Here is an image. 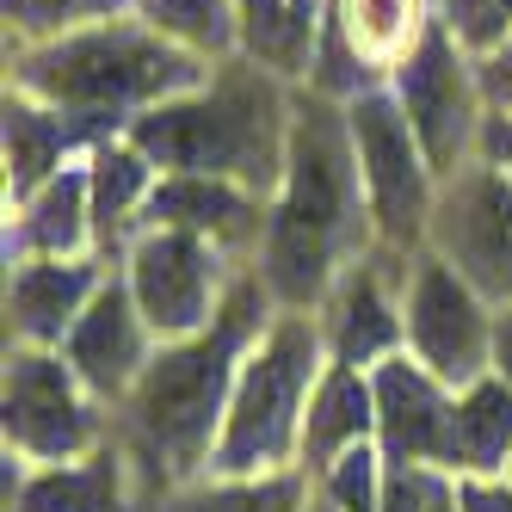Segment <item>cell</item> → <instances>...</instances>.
I'll use <instances>...</instances> for the list:
<instances>
[{
  "mask_svg": "<svg viewBox=\"0 0 512 512\" xmlns=\"http://www.w3.org/2000/svg\"><path fill=\"white\" fill-rule=\"evenodd\" d=\"M278 303L260 284V272H241L223 315H216L198 340L161 346L155 364L142 371V383L124 395L118 408V451L130 463L136 482V512H155L167 494L192 488L210 475L216 438H223V414L241 377V358L260 346V334L272 327Z\"/></svg>",
  "mask_w": 512,
  "mask_h": 512,
  "instance_id": "1",
  "label": "cell"
},
{
  "mask_svg": "<svg viewBox=\"0 0 512 512\" xmlns=\"http://www.w3.org/2000/svg\"><path fill=\"white\" fill-rule=\"evenodd\" d=\"M377 247V223L364 204L358 149L346 105L297 93L290 118V155H284V186L266 204V241H260V284L284 315H315L334 278Z\"/></svg>",
  "mask_w": 512,
  "mask_h": 512,
  "instance_id": "2",
  "label": "cell"
},
{
  "mask_svg": "<svg viewBox=\"0 0 512 512\" xmlns=\"http://www.w3.org/2000/svg\"><path fill=\"white\" fill-rule=\"evenodd\" d=\"M297 93L272 81L247 56H229L210 68V81L186 99H167L142 112L124 136L149 155L161 173H204V179H235L253 198H278L284 186V155H290V118Z\"/></svg>",
  "mask_w": 512,
  "mask_h": 512,
  "instance_id": "3",
  "label": "cell"
},
{
  "mask_svg": "<svg viewBox=\"0 0 512 512\" xmlns=\"http://www.w3.org/2000/svg\"><path fill=\"white\" fill-rule=\"evenodd\" d=\"M204 81H210V62L167 44L142 19H105L87 31H68L56 44L7 50V87L68 112L99 142L124 136L142 112H155L167 99H186Z\"/></svg>",
  "mask_w": 512,
  "mask_h": 512,
  "instance_id": "4",
  "label": "cell"
},
{
  "mask_svg": "<svg viewBox=\"0 0 512 512\" xmlns=\"http://www.w3.org/2000/svg\"><path fill=\"white\" fill-rule=\"evenodd\" d=\"M327 340L315 315H272V327L260 334L241 358V377L229 395V414H223V438H216V457L210 475H284V469H303V420H309V401L327 377Z\"/></svg>",
  "mask_w": 512,
  "mask_h": 512,
  "instance_id": "5",
  "label": "cell"
},
{
  "mask_svg": "<svg viewBox=\"0 0 512 512\" xmlns=\"http://www.w3.org/2000/svg\"><path fill=\"white\" fill-rule=\"evenodd\" d=\"M118 414L75 377L62 352L7 346V377H0V451L25 457L31 469L87 463L112 445Z\"/></svg>",
  "mask_w": 512,
  "mask_h": 512,
  "instance_id": "6",
  "label": "cell"
},
{
  "mask_svg": "<svg viewBox=\"0 0 512 512\" xmlns=\"http://www.w3.org/2000/svg\"><path fill=\"white\" fill-rule=\"evenodd\" d=\"M352 124V149H358V179H364V204H371L377 241L395 253H420L432 229V198H438V173L420 149V136L401 112V99L389 87H371L364 99L346 105Z\"/></svg>",
  "mask_w": 512,
  "mask_h": 512,
  "instance_id": "7",
  "label": "cell"
},
{
  "mask_svg": "<svg viewBox=\"0 0 512 512\" xmlns=\"http://www.w3.org/2000/svg\"><path fill=\"white\" fill-rule=\"evenodd\" d=\"M124 284L142 309V321L155 327L161 346L198 340L204 327L223 315L229 290L247 266H235L216 241L186 235V229H142L124 253Z\"/></svg>",
  "mask_w": 512,
  "mask_h": 512,
  "instance_id": "8",
  "label": "cell"
},
{
  "mask_svg": "<svg viewBox=\"0 0 512 512\" xmlns=\"http://www.w3.org/2000/svg\"><path fill=\"white\" fill-rule=\"evenodd\" d=\"M494 315L500 309L457 266H445L432 247L414 253L408 297H401L408 358H420L445 389H469V383H482L494 371Z\"/></svg>",
  "mask_w": 512,
  "mask_h": 512,
  "instance_id": "9",
  "label": "cell"
},
{
  "mask_svg": "<svg viewBox=\"0 0 512 512\" xmlns=\"http://www.w3.org/2000/svg\"><path fill=\"white\" fill-rule=\"evenodd\" d=\"M389 93L401 99V112H408V124H414L438 179H451L475 161L488 105H482V81H475V56L445 25H432L426 44L389 75Z\"/></svg>",
  "mask_w": 512,
  "mask_h": 512,
  "instance_id": "10",
  "label": "cell"
},
{
  "mask_svg": "<svg viewBox=\"0 0 512 512\" xmlns=\"http://www.w3.org/2000/svg\"><path fill=\"white\" fill-rule=\"evenodd\" d=\"M426 247L457 266L494 309L512 303V173L469 161L463 173L438 179Z\"/></svg>",
  "mask_w": 512,
  "mask_h": 512,
  "instance_id": "11",
  "label": "cell"
},
{
  "mask_svg": "<svg viewBox=\"0 0 512 512\" xmlns=\"http://www.w3.org/2000/svg\"><path fill=\"white\" fill-rule=\"evenodd\" d=\"M408 266H414V253H395V247L377 241L364 260H352L334 278V290H327L321 309H315V327H321L334 364H346V371H377L383 358L408 352V321H401Z\"/></svg>",
  "mask_w": 512,
  "mask_h": 512,
  "instance_id": "12",
  "label": "cell"
},
{
  "mask_svg": "<svg viewBox=\"0 0 512 512\" xmlns=\"http://www.w3.org/2000/svg\"><path fill=\"white\" fill-rule=\"evenodd\" d=\"M377 389V451L389 469H438L451 457V408L457 389H445L420 358L395 352L371 371Z\"/></svg>",
  "mask_w": 512,
  "mask_h": 512,
  "instance_id": "13",
  "label": "cell"
},
{
  "mask_svg": "<svg viewBox=\"0 0 512 512\" xmlns=\"http://www.w3.org/2000/svg\"><path fill=\"white\" fill-rule=\"evenodd\" d=\"M161 340H155V327L142 321L136 297H130V284L124 272L105 278V290L93 297V309L75 321V334L62 340V358L75 364V377L105 401V408H124V395L142 383V371L155 364Z\"/></svg>",
  "mask_w": 512,
  "mask_h": 512,
  "instance_id": "14",
  "label": "cell"
},
{
  "mask_svg": "<svg viewBox=\"0 0 512 512\" xmlns=\"http://www.w3.org/2000/svg\"><path fill=\"white\" fill-rule=\"evenodd\" d=\"M118 266L87 253V260H19L7 266V346H38L62 352V340L75 334V321L93 309Z\"/></svg>",
  "mask_w": 512,
  "mask_h": 512,
  "instance_id": "15",
  "label": "cell"
},
{
  "mask_svg": "<svg viewBox=\"0 0 512 512\" xmlns=\"http://www.w3.org/2000/svg\"><path fill=\"white\" fill-rule=\"evenodd\" d=\"M142 229H186V235L216 241L235 266H253L266 241V198H253L235 179L161 173L149 210H142Z\"/></svg>",
  "mask_w": 512,
  "mask_h": 512,
  "instance_id": "16",
  "label": "cell"
},
{
  "mask_svg": "<svg viewBox=\"0 0 512 512\" xmlns=\"http://www.w3.org/2000/svg\"><path fill=\"white\" fill-rule=\"evenodd\" d=\"M93 130L75 124L68 112H56V105L31 99L19 87H7V105H0V149H7V210H19L31 192H44L50 179L81 161L93 149Z\"/></svg>",
  "mask_w": 512,
  "mask_h": 512,
  "instance_id": "17",
  "label": "cell"
},
{
  "mask_svg": "<svg viewBox=\"0 0 512 512\" xmlns=\"http://www.w3.org/2000/svg\"><path fill=\"white\" fill-rule=\"evenodd\" d=\"M93 241V198H87V155L68 161L44 192L7 210V266L19 260H87Z\"/></svg>",
  "mask_w": 512,
  "mask_h": 512,
  "instance_id": "18",
  "label": "cell"
},
{
  "mask_svg": "<svg viewBox=\"0 0 512 512\" xmlns=\"http://www.w3.org/2000/svg\"><path fill=\"white\" fill-rule=\"evenodd\" d=\"M161 186V167L136 149L130 136H105L87 149V198H93V241L99 260L124 266L130 241L142 235V210Z\"/></svg>",
  "mask_w": 512,
  "mask_h": 512,
  "instance_id": "19",
  "label": "cell"
},
{
  "mask_svg": "<svg viewBox=\"0 0 512 512\" xmlns=\"http://www.w3.org/2000/svg\"><path fill=\"white\" fill-rule=\"evenodd\" d=\"M377 445V389L371 371H346V364H327V377L309 401L303 420V475H327L346 451Z\"/></svg>",
  "mask_w": 512,
  "mask_h": 512,
  "instance_id": "20",
  "label": "cell"
},
{
  "mask_svg": "<svg viewBox=\"0 0 512 512\" xmlns=\"http://www.w3.org/2000/svg\"><path fill=\"white\" fill-rule=\"evenodd\" d=\"M0 512H136V482H130V463L118 451V438L105 451H93L87 463L31 469L25 488Z\"/></svg>",
  "mask_w": 512,
  "mask_h": 512,
  "instance_id": "21",
  "label": "cell"
},
{
  "mask_svg": "<svg viewBox=\"0 0 512 512\" xmlns=\"http://www.w3.org/2000/svg\"><path fill=\"white\" fill-rule=\"evenodd\" d=\"M506 469H512V383L488 371L482 383L457 389L445 475L451 482H500Z\"/></svg>",
  "mask_w": 512,
  "mask_h": 512,
  "instance_id": "22",
  "label": "cell"
},
{
  "mask_svg": "<svg viewBox=\"0 0 512 512\" xmlns=\"http://www.w3.org/2000/svg\"><path fill=\"white\" fill-rule=\"evenodd\" d=\"M327 0H241V56L284 87H309Z\"/></svg>",
  "mask_w": 512,
  "mask_h": 512,
  "instance_id": "23",
  "label": "cell"
},
{
  "mask_svg": "<svg viewBox=\"0 0 512 512\" xmlns=\"http://www.w3.org/2000/svg\"><path fill=\"white\" fill-rule=\"evenodd\" d=\"M327 7H334L352 50L371 62L383 81L426 44V31L438 25V0H327Z\"/></svg>",
  "mask_w": 512,
  "mask_h": 512,
  "instance_id": "24",
  "label": "cell"
},
{
  "mask_svg": "<svg viewBox=\"0 0 512 512\" xmlns=\"http://www.w3.org/2000/svg\"><path fill=\"white\" fill-rule=\"evenodd\" d=\"M130 19L210 68L241 56V0H130Z\"/></svg>",
  "mask_w": 512,
  "mask_h": 512,
  "instance_id": "25",
  "label": "cell"
},
{
  "mask_svg": "<svg viewBox=\"0 0 512 512\" xmlns=\"http://www.w3.org/2000/svg\"><path fill=\"white\" fill-rule=\"evenodd\" d=\"M309 500V475L303 469H284V475H204V482L167 494L155 512H303Z\"/></svg>",
  "mask_w": 512,
  "mask_h": 512,
  "instance_id": "26",
  "label": "cell"
},
{
  "mask_svg": "<svg viewBox=\"0 0 512 512\" xmlns=\"http://www.w3.org/2000/svg\"><path fill=\"white\" fill-rule=\"evenodd\" d=\"M0 13H7V50H31L105 19H130V0H0Z\"/></svg>",
  "mask_w": 512,
  "mask_h": 512,
  "instance_id": "27",
  "label": "cell"
},
{
  "mask_svg": "<svg viewBox=\"0 0 512 512\" xmlns=\"http://www.w3.org/2000/svg\"><path fill=\"white\" fill-rule=\"evenodd\" d=\"M371 87H389V81L352 50V38L340 31L334 7H327V19H321V44H315V68H309V93H315V99H334V105H352V99H364Z\"/></svg>",
  "mask_w": 512,
  "mask_h": 512,
  "instance_id": "28",
  "label": "cell"
},
{
  "mask_svg": "<svg viewBox=\"0 0 512 512\" xmlns=\"http://www.w3.org/2000/svg\"><path fill=\"white\" fill-rule=\"evenodd\" d=\"M438 25L482 62L512 44V0H438Z\"/></svg>",
  "mask_w": 512,
  "mask_h": 512,
  "instance_id": "29",
  "label": "cell"
},
{
  "mask_svg": "<svg viewBox=\"0 0 512 512\" xmlns=\"http://www.w3.org/2000/svg\"><path fill=\"white\" fill-rule=\"evenodd\" d=\"M438 488V469H389L383 482V512H426Z\"/></svg>",
  "mask_w": 512,
  "mask_h": 512,
  "instance_id": "30",
  "label": "cell"
},
{
  "mask_svg": "<svg viewBox=\"0 0 512 512\" xmlns=\"http://www.w3.org/2000/svg\"><path fill=\"white\" fill-rule=\"evenodd\" d=\"M457 506L463 512H512V482H457Z\"/></svg>",
  "mask_w": 512,
  "mask_h": 512,
  "instance_id": "31",
  "label": "cell"
},
{
  "mask_svg": "<svg viewBox=\"0 0 512 512\" xmlns=\"http://www.w3.org/2000/svg\"><path fill=\"white\" fill-rule=\"evenodd\" d=\"M494 377L512 383V303L494 315Z\"/></svg>",
  "mask_w": 512,
  "mask_h": 512,
  "instance_id": "32",
  "label": "cell"
},
{
  "mask_svg": "<svg viewBox=\"0 0 512 512\" xmlns=\"http://www.w3.org/2000/svg\"><path fill=\"white\" fill-rule=\"evenodd\" d=\"M426 512H463L457 506V482H451V475H438V488H432V506Z\"/></svg>",
  "mask_w": 512,
  "mask_h": 512,
  "instance_id": "33",
  "label": "cell"
},
{
  "mask_svg": "<svg viewBox=\"0 0 512 512\" xmlns=\"http://www.w3.org/2000/svg\"><path fill=\"white\" fill-rule=\"evenodd\" d=\"M303 512H340V506H334V500H327V494L309 482V500H303Z\"/></svg>",
  "mask_w": 512,
  "mask_h": 512,
  "instance_id": "34",
  "label": "cell"
},
{
  "mask_svg": "<svg viewBox=\"0 0 512 512\" xmlns=\"http://www.w3.org/2000/svg\"><path fill=\"white\" fill-rule=\"evenodd\" d=\"M506 482H512V469H506Z\"/></svg>",
  "mask_w": 512,
  "mask_h": 512,
  "instance_id": "35",
  "label": "cell"
}]
</instances>
